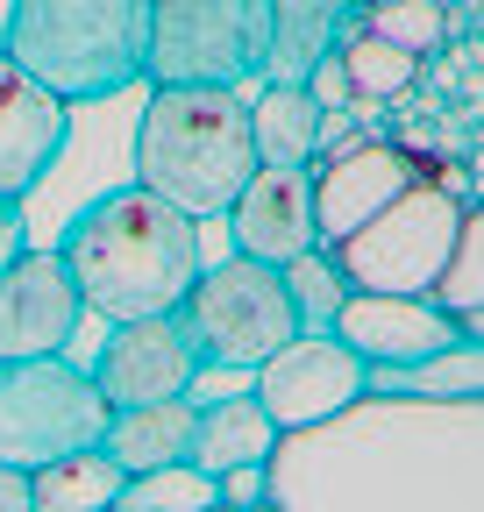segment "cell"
I'll return each instance as SVG.
<instances>
[{"instance_id": "cell-8", "label": "cell", "mask_w": 484, "mask_h": 512, "mask_svg": "<svg viewBox=\"0 0 484 512\" xmlns=\"http://www.w3.org/2000/svg\"><path fill=\"white\" fill-rule=\"evenodd\" d=\"M107 427V399L72 356H29L0 363V463L8 470H43L72 448H93Z\"/></svg>"}, {"instance_id": "cell-20", "label": "cell", "mask_w": 484, "mask_h": 512, "mask_svg": "<svg viewBox=\"0 0 484 512\" xmlns=\"http://www.w3.org/2000/svg\"><path fill=\"white\" fill-rule=\"evenodd\" d=\"M121 484L129 477H121L93 441V448H72V456L29 470V512H107L121 498Z\"/></svg>"}, {"instance_id": "cell-16", "label": "cell", "mask_w": 484, "mask_h": 512, "mask_svg": "<svg viewBox=\"0 0 484 512\" xmlns=\"http://www.w3.org/2000/svg\"><path fill=\"white\" fill-rule=\"evenodd\" d=\"M363 15V0H271V50H264V79L271 86H299L314 64L349 36V22Z\"/></svg>"}, {"instance_id": "cell-18", "label": "cell", "mask_w": 484, "mask_h": 512, "mask_svg": "<svg viewBox=\"0 0 484 512\" xmlns=\"http://www.w3.org/2000/svg\"><path fill=\"white\" fill-rule=\"evenodd\" d=\"M186 441H193V399H164V406H121L100 427V456L121 477H143L164 463H186Z\"/></svg>"}, {"instance_id": "cell-22", "label": "cell", "mask_w": 484, "mask_h": 512, "mask_svg": "<svg viewBox=\"0 0 484 512\" xmlns=\"http://www.w3.org/2000/svg\"><path fill=\"white\" fill-rule=\"evenodd\" d=\"M335 57H342L356 100H399V93L420 79V57H413V50H392L385 36H371L363 22H349V36L335 43Z\"/></svg>"}, {"instance_id": "cell-27", "label": "cell", "mask_w": 484, "mask_h": 512, "mask_svg": "<svg viewBox=\"0 0 484 512\" xmlns=\"http://www.w3.org/2000/svg\"><path fill=\"white\" fill-rule=\"evenodd\" d=\"M299 86L314 93V107H321V114H349V107H356V86H349V72H342V57H335V50H328L314 72L299 79Z\"/></svg>"}, {"instance_id": "cell-5", "label": "cell", "mask_w": 484, "mask_h": 512, "mask_svg": "<svg viewBox=\"0 0 484 512\" xmlns=\"http://www.w3.org/2000/svg\"><path fill=\"white\" fill-rule=\"evenodd\" d=\"M470 214H477V200H463L449 178H420V185L399 192V200H385L371 221H356L328 256H335V271L349 278V292L428 299Z\"/></svg>"}, {"instance_id": "cell-3", "label": "cell", "mask_w": 484, "mask_h": 512, "mask_svg": "<svg viewBox=\"0 0 484 512\" xmlns=\"http://www.w3.org/2000/svg\"><path fill=\"white\" fill-rule=\"evenodd\" d=\"M257 171L250 100L235 86H157L136 114V178L186 221H214Z\"/></svg>"}, {"instance_id": "cell-32", "label": "cell", "mask_w": 484, "mask_h": 512, "mask_svg": "<svg viewBox=\"0 0 484 512\" xmlns=\"http://www.w3.org/2000/svg\"><path fill=\"white\" fill-rule=\"evenodd\" d=\"M107 512H121V505H107Z\"/></svg>"}, {"instance_id": "cell-12", "label": "cell", "mask_w": 484, "mask_h": 512, "mask_svg": "<svg viewBox=\"0 0 484 512\" xmlns=\"http://www.w3.org/2000/svg\"><path fill=\"white\" fill-rule=\"evenodd\" d=\"M193 370H200V356H193L186 328H178L171 313H150V320H121V328H107L100 363L86 377H93V392L107 399V413H121V406L186 399Z\"/></svg>"}, {"instance_id": "cell-17", "label": "cell", "mask_w": 484, "mask_h": 512, "mask_svg": "<svg viewBox=\"0 0 484 512\" xmlns=\"http://www.w3.org/2000/svg\"><path fill=\"white\" fill-rule=\"evenodd\" d=\"M271 448H278V427H271V413L250 392L193 406V441H186L193 470L221 477V470H242V463H271Z\"/></svg>"}, {"instance_id": "cell-24", "label": "cell", "mask_w": 484, "mask_h": 512, "mask_svg": "<svg viewBox=\"0 0 484 512\" xmlns=\"http://www.w3.org/2000/svg\"><path fill=\"white\" fill-rule=\"evenodd\" d=\"M114 505H121V512H207V505H221V491H214V477L193 470V463H164V470L129 477Z\"/></svg>"}, {"instance_id": "cell-19", "label": "cell", "mask_w": 484, "mask_h": 512, "mask_svg": "<svg viewBox=\"0 0 484 512\" xmlns=\"http://www.w3.org/2000/svg\"><path fill=\"white\" fill-rule=\"evenodd\" d=\"M250 143L257 164H314L328 150V114L307 86H264V100L250 107Z\"/></svg>"}, {"instance_id": "cell-9", "label": "cell", "mask_w": 484, "mask_h": 512, "mask_svg": "<svg viewBox=\"0 0 484 512\" xmlns=\"http://www.w3.org/2000/svg\"><path fill=\"white\" fill-rule=\"evenodd\" d=\"M420 178H442V157L385 143V136H349V143L321 150L314 157V235H321V249H335L356 221H371L385 200H399Z\"/></svg>"}, {"instance_id": "cell-26", "label": "cell", "mask_w": 484, "mask_h": 512, "mask_svg": "<svg viewBox=\"0 0 484 512\" xmlns=\"http://www.w3.org/2000/svg\"><path fill=\"white\" fill-rule=\"evenodd\" d=\"M371 36H385L392 50H413V57H428L435 43H449V22H442V0H385V8L371 15H356Z\"/></svg>"}, {"instance_id": "cell-30", "label": "cell", "mask_w": 484, "mask_h": 512, "mask_svg": "<svg viewBox=\"0 0 484 512\" xmlns=\"http://www.w3.org/2000/svg\"><path fill=\"white\" fill-rule=\"evenodd\" d=\"M0 512H29V477L0 463Z\"/></svg>"}, {"instance_id": "cell-1", "label": "cell", "mask_w": 484, "mask_h": 512, "mask_svg": "<svg viewBox=\"0 0 484 512\" xmlns=\"http://www.w3.org/2000/svg\"><path fill=\"white\" fill-rule=\"evenodd\" d=\"M264 477L278 512H484V413L363 392L321 427L278 434Z\"/></svg>"}, {"instance_id": "cell-29", "label": "cell", "mask_w": 484, "mask_h": 512, "mask_svg": "<svg viewBox=\"0 0 484 512\" xmlns=\"http://www.w3.org/2000/svg\"><path fill=\"white\" fill-rule=\"evenodd\" d=\"M22 249H29V221H22V200H0V271H8Z\"/></svg>"}, {"instance_id": "cell-7", "label": "cell", "mask_w": 484, "mask_h": 512, "mask_svg": "<svg viewBox=\"0 0 484 512\" xmlns=\"http://www.w3.org/2000/svg\"><path fill=\"white\" fill-rule=\"evenodd\" d=\"M271 0H150L143 79L150 86H242L264 79Z\"/></svg>"}, {"instance_id": "cell-15", "label": "cell", "mask_w": 484, "mask_h": 512, "mask_svg": "<svg viewBox=\"0 0 484 512\" xmlns=\"http://www.w3.org/2000/svg\"><path fill=\"white\" fill-rule=\"evenodd\" d=\"M72 143V107L0 57V200H29Z\"/></svg>"}, {"instance_id": "cell-11", "label": "cell", "mask_w": 484, "mask_h": 512, "mask_svg": "<svg viewBox=\"0 0 484 512\" xmlns=\"http://www.w3.org/2000/svg\"><path fill=\"white\" fill-rule=\"evenodd\" d=\"M79 285L57 249H22L0 271V363H29V356H65L79 335Z\"/></svg>"}, {"instance_id": "cell-28", "label": "cell", "mask_w": 484, "mask_h": 512, "mask_svg": "<svg viewBox=\"0 0 484 512\" xmlns=\"http://www.w3.org/2000/svg\"><path fill=\"white\" fill-rule=\"evenodd\" d=\"M214 491H221V505H228V512H250V505H264V498H271V477H264V463H242V470H221V477H214Z\"/></svg>"}, {"instance_id": "cell-31", "label": "cell", "mask_w": 484, "mask_h": 512, "mask_svg": "<svg viewBox=\"0 0 484 512\" xmlns=\"http://www.w3.org/2000/svg\"><path fill=\"white\" fill-rule=\"evenodd\" d=\"M207 512H228V505H207Z\"/></svg>"}, {"instance_id": "cell-14", "label": "cell", "mask_w": 484, "mask_h": 512, "mask_svg": "<svg viewBox=\"0 0 484 512\" xmlns=\"http://www.w3.org/2000/svg\"><path fill=\"white\" fill-rule=\"evenodd\" d=\"M228 235H235V256L271 264V271L321 249V235H314V164H257L250 185L228 207Z\"/></svg>"}, {"instance_id": "cell-13", "label": "cell", "mask_w": 484, "mask_h": 512, "mask_svg": "<svg viewBox=\"0 0 484 512\" xmlns=\"http://www.w3.org/2000/svg\"><path fill=\"white\" fill-rule=\"evenodd\" d=\"M328 335L363 370H399V363H420V356H442L456 342H477V335L456 328L435 299H406V292H349Z\"/></svg>"}, {"instance_id": "cell-25", "label": "cell", "mask_w": 484, "mask_h": 512, "mask_svg": "<svg viewBox=\"0 0 484 512\" xmlns=\"http://www.w3.org/2000/svg\"><path fill=\"white\" fill-rule=\"evenodd\" d=\"M477 256H484V221L470 214L463 235H456V249H449V264H442V278H435V292H428L463 335H477V306H484V271H477Z\"/></svg>"}, {"instance_id": "cell-21", "label": "cell", "mask_w": 484, "mask_h": 512, "mask_svg": "<svg viewBox=\"0 0 484 512\" xmlns=\"http://www.w3.org/2000/svg\"><path fill=\"white\" fill-rule=\"evenodd\" d=\"M378 399H477L484 392V356L477 342H456L442 356H420V363H399V370H363Z\"/></svg>"}, {"instance_id": "cell-2", "label": "cell", "mask_w": 484, "mask_h": 512, "mask_svg": "<svg viewBox=\"0 0 484 512\" xmlns=\"http://www.w3.org/2000/svg\"><path fill=\"white\" fill-rule=\"evenodd\" d=\"M57 256H65V271L79 285V306L100 313L107 328L171 313L207 264L200 221H186L143 185H114L100 200H86L72 214V228L57 235Z\"/></svg>"}, {"instance_id": "cell-10", "label": "cell", "mask_w": 484, "mask_h": 512, "mask_svg": "<svg viewBox=\"0 0 484 512\" xmlns=\"http://www.w3.org/2000/svg\"><path fill=\"white\" fill-rule=\"evenodd\" d=\"M371 384H363V363L335 342V335H292L278 356H264L250 370V399L271 413L278 434H299V427H321L335 420L342 406H356Z\"/></svg>"}, {"instance_id": "cell-4", "label": "cell", "mask_w": 484, "mask_h": 512, "mask_svg": "<svg viewBox=\"0 0 484 512\" xmlns=\"http://www.w3.org/2000/svg\"><path fill=\"white\" fill-rule=\"evenodd\" d=\"M150 0H8L0 57L65 107L143 86Z\"/></svg>"}, {"instance_id": "cell-6", "label": "cell", "mask_w": 484, "mask_h": 512, "mask_svg": "<svg viewBox=\"0 0 484 512\" xmlns=\"http://www.w3.org/2000/svg\"><path fill=\"white\" fill-rule=\"evenodd\" d=\"M171 320L186 328L193 356L214 363V370H257L264 356H278L299 335L285 278L271 264H250V256L200 264V278L186 285V299L171 306Z\"/></svg>"}, {"instance_id": "cell-23", "label": "cell", "mask_w": 484, "mask_h": 512, "mask_svg": "<svg viewBox=\"0 0 484 512\" xmlns=\"http://www.w3.org/2000/svg\"><path fill=\"white\" fill-rule=\"evenodd\" d=\"M278 278H285V292H292L299 335H328L335 313H342V299H349V278L335 271V256H328V249H307V256H292Z\"/></svg>"}]
</instances>
